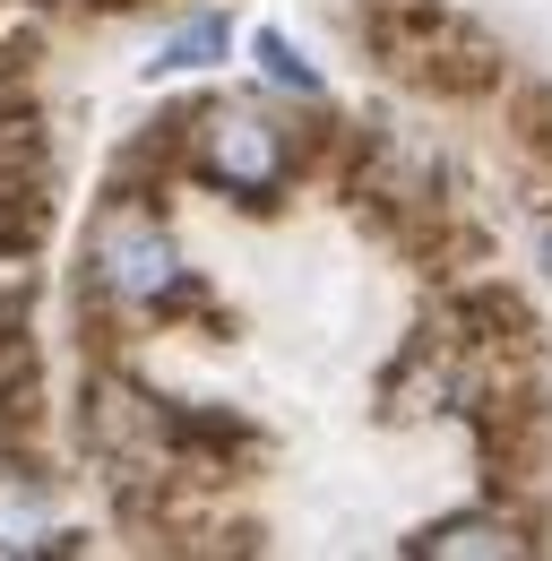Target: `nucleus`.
<instances>
[{
	"mask_svg": "<svg viewBox=\"0 0 552 561\" xmlns=\"http://www.w3.org/2000/svg\"><path fill=\"white\" fill-rule=\"evenodd\" d=\"M182 156H191V173L216 182L225 199H276L285 182H294V164H302V139H294V122L268 113V104H216L199 113V130H182Z\"/></svg>",
	"mask_w": 552,
	"mask_h": 561,
	"instance_id": "nucleus-1",
	"label": "nucleus"
},
{
	"mask_svg": "<svg viewBox=\"0 0 552 561\" xmlns=\"http://www.w3.org/2000/svg\"><path fill=\"white\" fill-rule=\"evenodd\" d=\"M87 277L113 311H164V302H182V251H173V233L156 225L147 199H113L95 216Z\"/></svg>",
	"mask_w": 552,
	"mask_h": 561,
	"instance_id": "nucleus-2",
	"label": "nucleus"
},
{
	"mask_svg": "<svg viewBox=\"0 0 552 561\" xmlns=\"http://www.w3.org/2000/svg\"><path fill=\"white\" fill-rule=\"evenodd\" d=\"M406 553H423V561H458V553H475V561H518V553H536V518H518V510H458V518L423 527Z\"/></svg>",
	"mask_w": 552,
	"mask_h": 561,
	"instance_id": "nucleus-3",
	"label": "nucleus"
},
{
	"mask_svg": "<svg viewBox=\"0 0 552 561\" xmlns=\"http://www.w3.org/2000/svg\"><path fill=\"white\" fill-rule=\"evenodd\" d=\"M35 389H44V363H35V329H26V302H18V294H0V423H9V432L26 423Z\"/></svg>",
	"mask_w": 552,
	"mask_h": 561,
	"instance_id": "nucleus-4",
	"label": "nucleus"
},
{
	"mask_svg": "<svg viewBox=\"0 0 552 561\" xmlns=\"http://www.w3.org/2000/svg\"><path fill=\"white\" fill-rule=\"evenodd\" d=\"M44 545H53L44 484H0V553H44Z\"/></svg>",
	"mask_w": 552,
	"mask_h": 561,
	"instance_id": "nucleus-5",
	"label": "nucleus"
},
{
	"mask_svg": "<svg viewBox=\"0 0 552 561\" xmlns=\"http://www.w3.org/2000/svg\"><path fill=\"white\" fill-rule=\"evenodd\" d=\"M225 44H233V26H225L216 9H199V18H191L164 53H156V78H173V70H216V61H225Z\"/></svg>",
	"mask_w": 552,
	"mask_h": 561,
	"instance_id": "nucleus-6",
	"label": "nucleus"
},
{
	"mask_svg": "<svg viewBox=\"0 0 552 561\" xmlns=\"http://www.w3.org/2000/svg\"><path fill=\"white\" fill-rule=\"evenodd\" d=\"M251 53H260V70H268L276 87H294V95H311V87H320V70H311V61L276 35V26H260V44H251Z\"/></svg>",
	"mask_w": 552,
	"mask_h": 561,
	"instance_id": "nucleus-7",
	"label": "nucleus"
}]
</instances>
